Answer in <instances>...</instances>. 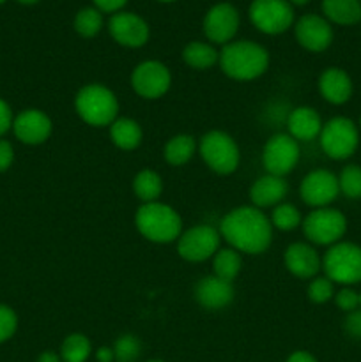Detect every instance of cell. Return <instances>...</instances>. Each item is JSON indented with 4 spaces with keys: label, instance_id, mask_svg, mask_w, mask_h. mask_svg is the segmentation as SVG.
<instances>
[{
    "label": "cell",
    "instance_id": "obj_1",
    "mask_svg": "<svg viewBox=\"0 0 361 362\" xmlns=\"http://www.w3.org/2000/svg\"><path fill=\"white\" fill-rule=\"evenodd\" d=\"M219 235L239 253L260 255L271 246L273 225L268 216L253 205L232 209L219 223Z\"/></svg>",
    "mask_w": 361,
    "mask_h": 362
},
{
    "label": "cell",
    "instance_id": "obj_2",
    "mask_svg": "<svg viewBox=\"0 0 361 362\" xmlns=\"http://www.w3.org/2000/svg\"><path fill=\"white\" fill-rule=\"evenodd\" d=\"M218 64L223 73L232 80H257L268 71L269 53L258 42L232 41L223 46Z\"/></svg>",
    "mask_w": 361,
    "mask_h": 362
},
{
    "label": "cell",
    "instance_id": "obj_3",
    "mask_svg": "<svg viewBox=\"0 0 361 362\" xmlns=\"http://www.w3.org/2000/svg\"><path fill=\"white\" fill-rule=\"evenodd\" d=\"M137 230L147 240L156 244L173 243L183 233V219L176 209L161 202L144 204L134 214Z\"/></svg>",
    "mask_w": 361,
    "mask_h": 362
},
{
    "label": "cell",
    "instance_id": "obj_4",
    "mask_svg": "<svg viewBox=\"0 0 361 362\" xmlns=\"http://www.w3.org/2000/svg\"><path fill=\"white\" fill-rule=\"evenodd\" d=\"M74 110L85 124L94 127L110 126L119 113V101L108 87L99 83L85 85L74 98Z\"/></svg>",
    "mask_w": 361,
    "mask_h": 362
},
{
    "label": "cell",
    "instance_id": "obj_5",
    "mask_svg": "<svg viewBox=\"0 0 361 362\" xmlns=\"http://www.w3.org/2000/svg\"><path fill=\"white\" fill-rule=\"evenodd\" d=\"M322 269L333 283L356 285L361 281V247L353 243L333 244L322 258Z\"/></svg>",
    "mask_w": 361,
    "mask_h": 362
},
{
    "label": "cell",
    "instance_id": "obj_6",
    "mask_svg": "<svg viewBox=\"0 0 361 362\" xmlns=\"http://www.w3.org/2000/svg\"><path fill=\"white\" fill-rule=\"evenodd\" d=\"M205 165L218 175H230L239 166V147L230 134L223 131H209L200 138L198 145Z\"/></svg>",
    "mask_w": 361,
    "mask_h": 362
},
{
    "label": "cell",
    "instance_id": "obj_7",
    "mask_svg": "<svg viewBox=\"0 0 361 362\" xmlns=\"http://www.w3.org/2000/svg\"><path fill=\"white\" fill-rule=\"evenodd\" d=\"M303 233L310 243L317 246H333L340 243L347 232V219L336 209L322 207L311 211L301 223Z\"/></svg>",
    "mask_w": 361,
    "mask_h": 362
},
{
    "label": "cell",
    "instance_id": "obj_8",
    "mask_svg": "<svg viewBox=\"0 0 361 362\" xmlns=\"http://www.w3.org/2000/svg\"><path fill=\"white\" fill-rule=\"evenodd\" d=\"M319 140H321L324 154L336 161H342L356 152L360 145V133H357V126L350 119L335 117L322 126Z\"/></svg>",
    "mask_w": 361,
    "mask_h": 362
},
{
    "label": "cell",
    "instance_id": "obj_9",
    "mask_svg": "<svg viewBox=\"0 0 361 362\" xmlns=\"http://www.w3.org/2000/svg\"><path fill=\"white\" fill-rule=\"evenodd\" d=\"M248 14L257 30L269 35L283 34L294 25V7L289 0H253Z\"/></svg>",
    "mask_w": 361,
    "mask_h": 362
},
{
    "label": "cell",
    "instance_id": "obj_10",
    "mask_svg": "<svg viewBox=\"0 0 361 362\" xmlns=\"http://www.w3.org/2000/svg\"><path fill=\"white\" fill-rule=\"evenodd\" d=\"M222 244L219 230L209 225H198L180 233L177 239V253L186 262H205L216 255Z\"/></svg>",
    "mask_w": 361,
    "mask_h": 362
},
{
    "label": "cell",
    "instance_id": "obj_11",
    "mask_svg": "<svg viewBox=\"0 0 361 362\" xmlns=\"http://www.w3.org/2000/svg\"><path fill=\"white\" fill-rule=\"evenodd\" d=\"M299 144L289 133L273 134L262 151V165L271 175L285 177L299 161Z\"/></svg>",
    "mask_w": 361,
    "mask_h": 362
},
{
    "label": "cell",
    "instance_id": "obj_12",
    "mask_svg": "<svg viewBox=\"0 0 361 362\" xmlns=\"http://www.w3.org/2000/svg\"><path fill=\"white\" fill-rule=\"evenodd\" d=\"M172 85L170 69L159 60H145L131 73V87L140 98L158 99L168 92Z\"/></svg>",
    "mask_w": 361,
    "mask_h": 362
},
{
    "label": "cell",
    "instance_id": "obj_13",
    "mask_svg": "<svg viewBox=\"0 0 361 362\" xmlns=\"http://www.w3.org/2000/svg\"><path fill=\"white\" fill-rule=\"evenodd\" d=\"M204 34L214 45H229L239 28V13L229 2H219L212 6L204 16Z\"/></svg>",
    "mask_w": 361,
    "mask_h": 362
},
{
    "label": "cell",
    "instance_id": "obj_14",
    "mask_svg": "<svg viewBox=\"0 0 361 362\" xmlns=\"http://www.w3.org/2000/svg\"><path fill=\"white\" fill-rule=\"evenodd\" d=\"M338 193V177L329 170H314L301 180V200L314 209L328 207L331 202H335Z\"/></svg>",
    "mask_w": 361,
    "mask_h": 362
},
{
    "label": "cell",
    "instance_id": "obj_15",
    "mask_svg": "<svg viewBox=\"0 0 361 362\" xmlns=\"http://www.w3.org/2000/svg\"><path fill=\"white\" fill-rule=\"evenodd\" d=\"M108 32L113 41L126 48H140L149 41V25L134 13L119 11L108 21Z\"/></svg>",
    "mask_w": 361,
    "mask_h": 362
},
{
    "label": "cell",
    "instance_id": "obj_16",
    "mask_svg": "<svg viewBox=\"0 0 361 362\" xmlns=\"http://www.w3.org/2000/svg\"><path fill=\"white\" fill-rule=\"evenodd\" d=\"M296 39L308 52H324L333 42V28L326 18L319 14H304L296 21Z\"/></svg>",
    "mask_w": 361,
    "mask_h": 362
},
{
    "label": "cell",
    "instance_id": "obj_17",
    "mask_svg": "<svg viewBox=\"0 0 361 362\" xmlns=\"http://www.w3.org/2000/svg\"><path fill=\"white\" fill-rule=\"evenodd\" d=\"M53 129L52 119L41 110H25L13 120V131L27 145L45 144Z\"/></svg>",
    "mask_w": 361,
    "mask_h": 362
},
{
    "label": "cell",
    "instance_id": "obj_18",
    "mask_svg": "<svg viewBox=\"0 0 361 362\" xmlns=\"http://www.w3.org/2000/svg\"><path fill=\"white\" fill-rule=\"evenodd\" d=\"M287 271L301 279H311L321 271L322 260L308 243H292L283 255Z\"/></svg>",
    "mask_w": 361,
    "mask_h": 362
},
{
    "label": "cell",
    "instance_id": "obj_19",
    "mask_svg": "<svg viewBox=\"0 0 361 362\" xmlns=\"http://www.w3.org/2000/svg\"><path fill=\"white\" fill-rule=\"evenodd\" d=\"M195 299L205 310H223L234 300V286L218 276H205L195 286Z\"/></svg>",
    "mask_w": 361,
    "mask_h": 362
},
{
    "label": "cell",
    "instance_id": "obj_20",
    "mask_svg": "<svg viewBox=\"0 0 361 362\" xmlns=\"http://www.w3.org/2000/svg\"><path fill=\"white\" fill-rule=\"evenodd\" d=\"M287 194H289V184L285 177L271 175V173L258 177L250 187V200L257 209L276 207L285 200Z\"/></svg>",
    "mask_w": 361,
    "mask_h": 362
},
{
    "label": "cell",
    "instance_id": "obj_21",
    "mask_svg": "<svg viewBox=\"0 0 361 362\" xmlns=\"http://www.w3.org/2000/svg\"><path fill=\"white\" fill-rule=\"evenodd\" d=\"M321 115L310 106H297L287 117V131L296 141H311L322 131Z\"/></svg>",
    "mask_w": 361,
    "mask_h": 362
},
{
    "label": "cell",
    "instance_id": "obj_22",
    "mask_svg": "<svg viewBox=\"0 0 361 362\" xmlns=\"http://www.w3.org/2000/svg\"><path fill=\"white\" fill-rule=\"evenodd\" d=\"M319 92L331 105H343L353 95V81L340 67H328L319 76Z\"/></svg>",
    "mask_w": 361,
    "mask_h": 362
},
{
    "label": "cell",
    "instance_id": "obj_23",
    "mask_svg": "<svg viewBox=\"0 0 361 362\" xmlns=\"http://www.w3.org/2000/svg\"><path fill=\"white\" fill-rule=\"evenodd\" d=\"M110 138L115 147L122 148V151H134L142 144L144 133L137 120L130 119V117H117L110 124Z\"/></svg>",
    "mask_w": 361,
    "mask_h": 362
},
{
    "label": "cell",
    "instance_id": "obj_24",
    "mask_svg": "<svg viewBox=\"0 0 361 362\" xmlns=\"http://www.w3.org/2000/svg\"><path fill=\"white\" fill-rule=\"evenodd\" d=\"M326 20L336 25H356L361 21L360 0H322Z\"/></svg>",
    "mask_w": 361,
    "mask_h": 362
},
{
    "label": "cell",
    "instance_id": "obj_25",
    "mask_svg": "<svg viewBox=\"0 0 361 362\" xmlns=\"http://www.w3.org/2000/svg\"><path fill=\"white\" fill-rule=\"evenodd\" d=\"M195 148H197V141L191 134H176L166 141L163 148V158L168 165L183 166L193 158Z\"/></svg>",
    "mask_w": 361,
    "mask_h": 362
},
{
    "label": "cell",
    "instance_id": "obj_26",
    "mask_svg": "<svg viewBox=\"0 0 361 362\" xmlns=\"http://www.w3.org/2000/svg\"><path fill=\"white\" fill-rule=\"evenodd\" d=\"M183 59L184 62L190 67H193V69L204 71L212 67L214 64H218L219 53L216 52L214 46H211L209 42L191 41L184 46Z\"/></svg>",
    "mask_w": 361,
    "mask_h": 362
},
{
    "label": "cell",
    "instance_id": "obj_27",
    "mask_svg": "<svg viewBox=\"0 0 361 362\" xmlns=\"http://www.w3.org/2000/svg\"><path fill=\"white\" fill-rule=\"evenodd\" d=\"M133 193L144 204L158 202V198L163 193L161 177L156 172H152V170H142L133 179Z\"/></svg>",
    "mask_w": 361,
    "mask_h": 362
},
{
    "label": "cell",
    "instance_id": "obj_28",
    "mask_svg": "<svg viewBox=\"0 0 361 362\" xmlns=\"http://www.w3.org/2000/svg\"><path fill=\"white\" fill-rule=\"evenodd\" d=\"M241 253L234 247H219L216 255L212 257V269H214V276L219 279L232 283L241 272Z\"/></svg>",
    "mask_w": 361,
    "mask_h": 362
},
{
    "label": "cell",
    "instance_id": "obj_29",
    "mask_svg": "<svg viewBox=\"0 0 361 362\" xmlns=\"http://www.w3.org/2000/svg\"><path fill=\"white\" fill-rule=\"evenodd\" d=\"M92 345L87 336L74 332L62 341L60 346V357L62 362H85L91 357Z\"/></svg>",
    "mask_w": 361,
    "mask_h": 362
},
{
    "label": "cell",
    "instance_id": "obj_30",
    "mask_svg": "<svg viewBox=\"0 0 361 362\" xmlns=\"http://www.w3.org/2000/svg\"><path fill=\"white\" fill-rule=\"evenodd\" d=\"M103 28V13L96 7H84L74 16V30L81 37H94Z\"/></svg>",
    "mask_w": 361,
    "mask_h": 362
},
{
    "label": "cell",
    "instance_id": "obj_31",
    "mask_svg": "<svg viewBox=\"0 0 361 362\" xmlns=\"http://www.w3.org/2000/svg\"><path fill=\"white\" fill-rule=\"evenodd\" d=\"M269 221H271L273 228L280 230V232H292L297 226H301L303 219H301L297 207H294L292 204H278L273 209Z\"/></svg>",
    "mask_w": 361,
    "mask_h": 362
},
{
    "label": "cell",
    "instance_id": "obj_32",
    "mask_svg": "<svg viewBox=\"0 0 361 362\" xmlns=\"http://www.w3.org/2000/svg\"><path fill=\"white\" fill-rule=\"evenodd\" d=\"M338 186L340 193L345 194L347 198H353V200L361 198V166H345L338 177Z\"/></svg>",
    "mask_w": 361,
    "mask_h": 362
},
{
    "label": "cell",
    "instance_id": "obj_33",
    "mask_svg": "<svg viewBox=\"0 0 361 362\" xmlns=\"http://www.w3.org/2000/svg\"><path fill=\"white\" fill-rule=\"evenodd\" d=\"M142 354V343L137 336L122 334L113 345L115 362H134Z\"/></svg>",
    "mask_w": 361,
    "mask_h": 362
},
{
    "label": "cell",
    "instance_id": "obj_34",
    "mask_svg": "<svg viewBox=\"0 0 361 362\" xmlns=\"http://www.w3.org/2000/svg\"><path fill=\"white\" fill-rule=\"evenodd\" d=\"M335 297V283L331 279L314 278L308 285V299L315 304H324Z\"/></svg>",
    "mask_w": 361,
    "mask_h": 362
},
{
    "label": "cell",
    "instance_id": "obj_35",
    "mask_svg": "<svg viewBox=\"0 0 361 362\" xmlns=\"http://www.w3.org/2000/svg\"><path fill=\"white\" fill-rule=\"evenodd\" d=\"M18 318L9 306L0 304V343L7 341L16 332Z\"/></svg>",
    "mask_w": 361,
    "mask_h": 362
},
{
    "label": "cell",
    "instance_id": "obj_36",
    "mask_svg": "<svg viewBox=\"0 0 361 362\" xmlns=\"http://www.w3.org/2000/svg\"><path fill=\"white\" fill-rule=\"evenodd\" d=\"M335 303L340 310L345 311V313H350V311H354L360 308V303H361L360 293H357L356 290L349 288V286H343L340 292H336Z\"/></svg>",
    "mask_w": 361,
    "mask_h": 362
},
{
    "label": "cell",
    "instance_id": "obj_37",
    "mask_svg": "<svg viewBox=\"0 0 361 362\" xmlns=\"http://www.w3.org/2000/svg\"><path fill=\"white\" fill-rule=\"evenodd\" d=\"M343 327H345L347 334L349 336H353V338H361V308L347 313Z\"/></svg>",
    "mask_w": 361,
    "mask_h": 362
},
{
    "label": "cell",
    "instance_id": "obj_38",
    "mask_svg": "<svg viewBox=\"0 0 361 362\" xmlns=\"http://www.w3.org/2000/svg\"><path fill=\"white\" fill-rule=\"evenodd\" d=\"M14 151L13 145L6 140H0V172H6L11 165H13Z\"/></svg>",
    "mask_w": 361,
    "mask_h": 362
},
{
    "label": "cell",
    "instance_id": "obj_39",
    "mask_svg": "<svg viewBox=\"0 0 361 362\" xmlns=\"http://www.w3.org/2000/svg\"><path fill=\"white\" fill-rule=\"evenodd\" d=\"M13 112L4 99H0V136L13 127Z\"/></svg>",
    "mask_w": 361,
    "mask_h": 362
},
{
    "label": "cell",
    "instance_id": "obj_40",
    "mask_svg": "<svg viewBox=\"0 0 361 362\" xmlns=\"http://www.w3.org/2000/svg\"><path fill=\"white\" fill-rule=\"evenodd\" d=\"M96 6V9H99L101 13H119L124 6L127 4V0H92Z\"/></svg>",
    "mask_w": 361,
    "mask_h": 362
},
{
    "label": "cell",
    "instance_id": "obj_41",
    "mask_svg": "<svg viewBox=\"0 0 361 362\" xmlns=\"http://www.w3.org/2000/svg\"><path fill=\"white\" fill-rule=\"evenodd\" d=\"M287 362H317V359H315L311 354L304 352V350H299V352H294L292 356L287 359Z\"/></svg>",
    "mask_w": 361,
    "mask_h": 362
},
{
    "label": "cell",
    "instance_id": "obj_42",
    "mask_svg": "<svg viewBox=\"0 0 361 362\" xmlns=\"http://www.w3.org/2000/svg\"><path fill=\"white\" fill-rule=\"evenodd\" d=\"M96 357H98L99 362H113L115 357H113V349L110 346H101V349L96 352Z\"/></svg>",
    "mask_w": 361,
    "mask_h": 362
},
{
    "label": "cell",
    "instance_id": "obj_43",
    "mask_svg": "<svg viewBox=\"0 0 361 362\" xmlns=\"http://www.w3.org/2000/svg\"><path fill=\"white\" fill-rule=\"evenodd\" d=\"M38 362H62V357H59L53 352H42L41 356H39Z\"/></svg>",
    "mask_w": 361,
    "mask_h": 362
},
{
    "label": "cell",
    "instance_id": "obj_44",
    "mask_svg": "<svg viewBox=\"0 0 361 362\" xmlns=\"http://www.w3.org/2000/svg\"><path fill=\"white\" fill-rule=\"evenodd\" d=\"M289 2L292 4V6H304V4H308L310 0H289Z\"/></svg>",
    "mask_w": 361,
    "mask_h": 362
},
{
    "label": "cell",
    "instance_id": "obj_45",
    "mask_svg": "<svg viewBox=\"0 0 361 362\" xmlns=\"http://www.w3.org/2000/svg\"><path fill=\"white\" fill-rule=\"evenodd\" d=\"M20 4H25V6H32V4L39 2V0H18Z\"/></svg>",
    "mask_w": 361,
    "mask_h": 362
},
{
    "label": "cell",
    "instance_id": "obj_46",
    "mask_svg": "<svg viewBox=\"0 0 361 362\" xmlns=\"http://www.w3.org/2000/svg\"><path fill=\"white\" fill-rule=\"evenodd\" d=\"M158 2H165V4H170V2H176V0H158Z\"/></svg>",
    "mask_w": 361,
    "mask_h": 362
},
{
    "label": "cell",
    "instance_id": "obj_47",
    "mask_svg": "<svg viewBox=\"0 0 361 362\" xmlns=\"http://www.w3.org/2000/svg\"><path fill=\"white\" fill-rule=\"evenodd\" d=\"M149 362H163V361H149Z\"/></svg>",
    "mask_w": 361,
    "mask_h": 362
},
{
    "label": "cell",
    "instance_id": "obj_48",
    "mask_svg": "<svg viewBox=\"0 0 361 362\" xmlns=\"http://www.w3.org/2000/svg\"><path fill=\"white\" fill-rule=\"evenodd\" d=\"M360 300H361V293H360ZM360 308H361V303H360Z\"/></svg>",
    "mask_w": 361,
    "mask_h": 362
},
{
    "label": "cell",
    "instance_id": "obj_49",
    "mask_svg": "<svg viewBox=\"0 0 361 362\" xmlns=\"http://www.w3.org/2000/svg\"><path fill=\"white\" fill-rule=\"evenodd\" d=\"M2 2H6V0H0V4H2Z\"/></svg>",
    "mask_w": 361,
    "mask_h": 362
},
{
    "label": "cell",
    "instance_id": "obj_50",
    "mask_svg": "<svg viewBox=\"0 0 361 362\" xmlns=\"http://www.w3.org/2000/svg\"><path fill=\"white\" fill-rule=\"evenodd\" d=\"M360 127H361V119H360Z\"/></svg>",
    "mask_w": 361,
    "mask_h": 362
},
{
    "label": "cell",
    "instance_id": "obj_51",
    "mask_svg": "<svg viewBox=\"0 0 361 362\" xmlns=\"http://www.w3.org/2000/svg\"><path fill=\"white\" fill-rule=\"evenodd\" d=\"M360 2H361V0H360Z\"/></svg>",
    "mask_w": 361,
    "mask_h": 362
}]
</instances>
